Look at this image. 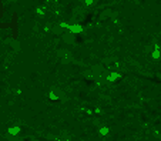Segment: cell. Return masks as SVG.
Returning a JSON list of instances; mask_svg holds the SVG:
<instances>
[{"label": "cell", "instance_id": "ba28073f", "mask_svg": "<svg viewBox=\"0 0 161 141\" xmlns=\"http://www.w3.org/2000/svg\"><path fill=\"white\" fill-rule=\"evenodd\" d=\"M51 31H53L54 34H60V31H61V26H60V23L53 24V27H51Z\"/></svg>", "mask_w": 161, "mask_h": 141}, {"label": "cell", "instance_id": "8992f818", "mask_svg": "<svg viewBox=\"0 0 161 141\" xmlns=\"http://www.w3.org/2000/svg\"><path fill=\"white\" fill-rule=\"evenodd\" d=\"M7 133H9L10 136H16V134L20 133V127H19V125H12V127L7 128Z\"/></svg>", "mask_w": 161, "mask_h": 141}, {"label": "cell", "instance_id": "277c9868", "mask_svg": "<svg viewBox=\"0 0 161 141\" xmlns=\"http://www.w3.org/2000/svg\"><path fill=\"white\" fill-rule=\"evenodd\" d=\"M151 59L153 60H160L161 59V51L158 46H154V48L151 50Z\"/></svg>", "mask_w": 161, "mask_h": 141}, {"label": "cell", "instance_id": "7a4b0ae2", "mask_svg": "<svg viewBox=\"0 0 161 141\" xmlns=\"http://www.w3.org/2000/svg\"><path fill=\"white\" fill-rule=\"evenodd\" d=\"M6 44H10V46L13 47V50L17 53L19 50H20V43L17 42V40H14V39H12V37H9V39H6V42H4Z\"/></svg>", "mask_w": 161, "mask_h": 141}, {"label": "cell", "instance_id": "3957f363", "mask_svg": "<svg viewBox=\"0 0 161 141\" xmlns=\"http://www.w3.org/2000/svg\"><path fill=\"white\" fill-rule=\"evenodd\" d=\"M91 73H93V76H94V77L101 76V74L104 73V66H103V64H96V66H93Z\"/></svg>", "mask_w": 161, "mask_h": 141}, {"label": "cell", "instance_id": "8fae6325", "mask_svg": "<svg viewBox=\"0 0 161 141\" xmlns=\"http://www.w3.org/2000/svg\"><path fill=\"white\" fill-rule=\"evenodd\" d=\"M84 4H86V6H91V4H93V0H86V1H84Z\"/></svg>", "mask_w": 161, "mask_h": 141}, {"label": "cell", "instance_id": "6da1fadb", "mask_svg": "<svg viewBox=\"0 0 161 141\" xmlns=\"http://www.w3.org/2000/svg\"><path fill=\"white\" fill-rule=\"evenodd\" d=\"M120 77H121L120 73H117V71H110V73L106 76V81H108V83H114V81H117Z\"/></svg>", "mask_w": 161, "mask_h": 141}, {"label": "cell", "instance_id": "30bf717a", "mask_svg": "<svg viewBox=\"0 0 161 141\" xmlns=\"http://www.w3.org/2000/svg\"><path fill=\"white\" fill-rule=\"evenodd\" d=\"M48 98L50 100H59L60 97H59V94H56V91H50L48 93Z\"/></svg>", "mask_w": 161, "mask_h": 141}, {"label": "cell", "instance_id": "7c38bea8", "mask_svg": "<svg viewBox=\"0 0 161 141\" xmlns=\"http://www.w3.org/2000/svg\"><path fill=\"white\" fill-rule=\"evenodd\" d=\"M26 141H37V140H36V138H27Z\"/></svg>", "mask_w": 161, "mask_h": 141}, {"label": "cell", "instance_id": "52a82bcc", "mask_svg": "<svg viewBox=\"0 0 161 141\" xmlns=\"http://www.w3.org/2000/svg\"><path fill=\"white\" fill-rule=\"evenodd\" d=\"M108 133H110V128H108L107 125H100V127H98V134H100V136L106 137V136H108Z\"/></svg>", "mask_w": 161, "mask_h": 141}, {"label": "cell", "instance_id": "9c48e42d", "mask_svg": "<svg viewBox=\"0 0 161 141\" xmlns=\"http://www.w3.org/2000/svg\"><path fill=\"white\" fill-rule=\"evenodd\" d=\"M61 39H63L66 43H73V34H63Z\"/></svg>", "mask_w": 161, "mask_h": 141}, {"label": "cell", "instance_id": "4fadbf2b", "mask_svg": "<svg viewBox=\"0 0 161 141\" xmlns=\"http://www.w3.org/2000/svg\"><path fill=\"white\" fill-rule=\"evenodd\" d=\"M70 141H78V140H70Z\"/></svg>", "mask_w": 161, "mask_h": 141}, {"label": "cell", "instance_id": "5b68a950", "mask_svg": "<svg viewBox=\"0 0 161 141\" xmlns=\"http://www.w3.org/2000/svg\"><path fill=\"white\" fill-rule=\"evenodd\" d=\"M69 30L71 31V34H77V33H81L83 31V27L80 24H71L69 27Z\"/></svg>", "mask_w": 161, "mask_h": 141}]
</instances>
